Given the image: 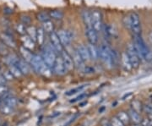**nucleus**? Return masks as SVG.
I'll list each match as a JSON object with an SVG mask.
<instances>
[{"label": "nucleus", "mask_w": 152, "mask_h": 126, "mask_svg": "<svg viewBox=\"0 0 152 126\" xmlns=\"http://www.w3.org/2000/svg\"><path fill=\"white\" fill-rule=\"evenodd\" d=\"M134 44L137 53L140 58V60L145 59V60L150 61L152 60V53L149 47L147 46L145 42L143 40L141 36H136L134 37V42H133Z\"/></svg>", "instance_id": "1"}, {"label": "nucleus", "mask_w": 152, "mask_h": 126, "mask_svg": "<svg viewBox=\"0 0 152 126\" xmlns=\"http://www.w3.org/2000/svg\"><path fill=\"white\" fill-rule=\"evenodd\" d=\"M41 56L42 57V59L46 64H48L50 68L53 67L55 60L57 59V53L55 52L53 48L51 46V44L48 43L47 46L44 47Z\"/></svg>", "instance_id": "2"}, {"label": "nucleus", "mask_w": 152, "mask_h": 126, "mask_svg": "<svg viewBox=\"0 0 152 126\" xmlns=\"http://www.w3.org/2000/svg\"><path fill=\"white\" fill-rule=\"evenodd\" d=\"M99 51V58L103 62V64L108 69L113 68L112 59H111V48L107 44H102L98 48Z\"/></svg>", "instance_id": "3"}, {"label": "nucleus", "mask_w": 152, "mask_h": 126, "mask_svg": "<svg viewBox=\"0 0 152 126\" xmlns=\"http://www.w3.org/2000/svg\"><path fill=\"white\" fill-rule=\"evenodd\" d=\"M129 20H130V30L134 37L140 36L141 34V23L140 15L136 12H132L129 14Z\"/></svg>", "instance_id": "4"}, {"label": "nucleus", "mask_w": 152, "mask_h": 126, "mask_svg": "<svg viewBox=\"0 0 152 126\" xmlns=\"http://www.w3.org/2000/svg\"><path fill=\"white\" fill-rule=\"evenodd\" d=\"M127 54L128 57L129 59V61L131 63V66L132 68L134 69H137L139 66H140V58L137 53V50H136L135 47H134V43H129L128 46V48H127Z\"/></svg>", "instance_id": "5"}, {"label": "nucleus", "mask_w": 152, "mask_h": 126, "mask_svg": "<svg viewBox=\"0 0 152 126\" xmlns=\"http://www.w3.org/2000/svg\"><path fill=\"white\" fill-rule=\"evenodd\" d=\"M91 26L97 33L102 32L103 27V21H102V15L101 11L93 10L91 12Z\"/></svg>", "instance_id": "6"}, {"label": "nucleus", "mask_w": 152, "mask_h": 126, "mask_svg": "<svg viewBox=\"0 0 152 126\" xmlns=\"http://www.w3.org/2000/svg\"><path fill=\"white\" fill-rule=\"evenodd\" d=\"M49 43L51 44V46L53 48L55 52L57 53H61L64 51V47L60 42L59 38L57 35V33L53 32L49 34Z\"/></svg>", "instance_id": "7"}, {"label": "nucleus", "mask_w": 152, "mask_h": 126, "mask_svg": "<svg viewBox=\"0 0 152 126\" xmlns=\"http://www.w3.org/2000/svg\"><path fill=\"white\" fill-rule=\"evenodd\" d=\"M56 33H57V35H58L63 47H68V46L70 45L73 38H72V33L69 31L61 29Z\"/></svg>", "instance_id": "8"}, {"label": "nucleus", "mask_w": 152, "mask_h": 126, "mask_svg": "<svg viewBox=\"0 0 152 126\" xmlns=\"http://www.w3.org/2000/svg\"><path fill=\"white\" fill-rule=\"evenodd\" d=\"M53 70V72L54 73L55 75H64L66 73H67V70H66V67L64 64V62L62 60L61 57H58L57 56V59L55 60L54 64H53V67L52 68Z\"/></svg>", "instance_id": "9"}, {"label": "nucleus", "mask_w": 152, "mask_h": 126, "mask_svg": "<svg viewBox=\"0 0 152 126\" xmlns=\"http://www.w3.org/2000/svg\"><path fill=\"white\" fill-rule=\"evenodd\" d=\"M60 57H61L62 60H63L64 65H65L67 71H70V70H72L74 69L75 65H74V62H73V59H72L71 55L69 54L67 51L64 50V51L60 53Z\"/></svg>", "instance_id": "10"}, {"label": "nucleus", "mask_w": 152, "mask_h": 126, "mask_svg": "<svg viewBox=\"0 0 152 126\" xmlns=\"http://www.w3.org/2000/svg\"><path fill=\"white\" fill-rule=\"evenodd\" d=\"M0 41L5 44L9 48H15L17 47L16 42L14 39L13 36L9 35L7 33L4 32L0 35Z\"/></svg>", "instance_id": "11"}, {"label": "nucleus", "mask_w": 152, "mask_h": 126, "mask_svg": "<svg viewBox=\"0 0 152 126\" xmlns=\"http://www.w3.org/2000/svg\"><path fill=\"white\" fill-rule=\"evenodd\" d=\"M86 36L89 43L96 44L98 42V33L93 29L92 26L91 27H86Z\"/></svg>", "instance_id": "12"}, {"label": "nucleus", "mask_w": 152, "mask_h": 126, "mask_svg": "<svg viewBox=\"0 0 152 126\" xmlns=\"http://www.w3.org/2000/svg\"><path fill=\"white\" fill-rule=\"evenodd\" d=\"M20 41L22 42V47L27 48L30 51H32L35 49L36 47V42H34L31 37H29L27 35H23L21 36Z\"/></svg>", "instance_id": "13"}, {"label": "nucleus", "mask_w": 152, "mask_h": 126, "mask_svg": "<svg viewBox=\"0 0 152 126\" xmlns=\"http://www.w3.org/2000/svg\"><path fill=\"white\" fill-rule=\"evenodd\" d=\"M16 66L20 69V70L23 75H29L31 73V67L29 65V64L22 59H19Z\"/></svg>", "instance_id": "14"}, {"label": "nucleus", "mask_w": 152, "mask_h": 126, "mask_svg": "<svg viewBox=\"0 0 152 126\" xmlns=\"http://www.w3.org/2000/svg\"><path fill=\"white\" fill-rule=\"evenodd\" d=\"M72 59H73V62H74V65L77 67L78 69L81 70L82 68L85 66V62L83 61L82 58L80 57V53H78L77 49L74 50L73 52V54H72Z\"/></svg>", "instance_id": "15"}, {"label": "nucleus", "mask_w": 152, "mask_h": 126, "mask_svg": "<svg viewBox=\"0 0 152 126\" xmlns=\"http://www.w3.org/2000/svg\"><path fill=\"white\" fill-rule=\"evenodd\" d=\"M77 51L78 53H80V57L82 58V59L84 62H88V61L91 59L90 58V54H89V51L87 48V46H85L83 44H80L77 47Z\"/></svg>", "instance_id": "16"}, {"label": "nucleus", "mask_w": 152, "mask_h": 126, "mask_svg": "<svg viewBox=\"0 0 152 126\" xmlns=\"http://www.w3.org/2000/svg\"><path fill=\"white\" fill-rule=\"evenodd\" d=\"M20 53L22 58H23L22 59H24V60L26 61V62H27L28 64H30L31 60H32L33 56H34V54L31 53V51H30L27 48H24V47L21 46V47H20Z\"/></svg>", "instance_id": "17"}, {"label": "nucleus", "mask_w": 152, "mask_h": 126, "mask_svg": "<svg viewBox=\"0 0 152 126\" xmlns=\"http://www.w3.org/2000/svg\"><path fill=\"white\" fill-rule=\"evenodd\" d=\"M42 63H44L43 59H42V57L39 54H34L33 56V59L31 62V65L33 68V70L36 72L38 71V69L39 67L42 64Z\"/></svg>", "instance_id": "18"}, {"label": "nucleus", "mask_w": 152, "mask_h": 126, "mask_svg": "<svg viewBox=\"0 0 152 126\" xmlns=\"http://www.w3.org/2000/svg\"><path fill=\"white\" fill-rule=\"evenodd\" d=\"M120 60H121V63H122L123 68L126 71H129V70H131L133 69L132 66H131V63L130 61H129V59L128 54H127L126 52L122 53Z\"/></svg>", "instance_id": "19"}, {"label": "nucleus", "mask_w": 152, "mask_h": 126, "mask_svg": "<svg viewBox=\"0 0 152 126\" xmlns=\"http://www.w3.org/2000/svg\"><path fill=\"white\" fill-rule=\"evenodd\" d=\"M87 48L89 51V54H90V58L91 59L93 60H96L99 59V51H98L97 47L95 44L89 43L87 46Z\"/></svg>", "instance_id": "20"}, {"label": "nucleus", "mask_w": 152, "mask_h": 126, "mask_svg": "<svg viewBox=\"0 0 152 126\" xmlns=\"http://www.w3.org/2000/svg\"><path fill=\"white\" fill-rule=\"evenodd\" d=\"M37 73H39L40 75H43L45 77H50L53 74V70L48 64H46L45 62H44V63H42V64L39 67Z\"/></svg>", "instance_id": "21"}, {"label": "nucleus", "mask_w": 152, "mask_h": 126, "mask_svg": "<svg viewBox=\"0 0 152 126\" xmlns=\"http://www.w3.org/2000/svg\"><path fill=\"white\" fill-rule=\"evenodd\" d=\"M82 21L84 22L86 27H91V12L89 10H83L81 12Z\"/></svg>", "instance_id": "22"}, {"label": "nucleus", "mask_w": 152, "mask_h": 126, "mask_svg": "<svg viewBox=\"0 0 152 126\" xmlns=\"http://www.w3.org/2000/svg\"><path fill=\"white\" fill-rule=\"evenodd\" d=\"M49 16L51 20H54V21H59L62 20L64 16V13L60 10H53L48 12Z\"/></svg>", "instance_id": "23"}, {"label": "nucleus", "mask_w": 152, "mask_h": 126, "mask_svg": "<svg viewBox=\"0 0 152 126\" xmlns=\"http://www.w3.org/2000/svg\"><path fill=\"white\" fill-rule=\"evenodd\" d=\"M128 114H129V119H130L134 124H135V125L140 124V122H141L142 119L139 113H137L134 110L130 109L129 111Z\"/></svg>", "instance_id": "24"}, {"label": "nucleus", "mask_w": 152, "mask_h": 126, "mask_svg": "<svg viewBox=\"0 0 152 126\" xmlns=\"http://www.w3.org/2000/svg\"><path fill=\"white\" fill-rule=\"evenodd\" d=\"M36 42H37L40 46H42L45 42V32L42 27L37 28V37Z\"/></svg>", "instance_id": "25"}, {"label": "nucleus", "mask_w": 152, "mask_h": 126, "mask_svg": "<svg viewBox=\"0 0 152 126\" xmlns=\"http://www.w3.org/2000/svg\"><path fill=\"white\" fill-rule=\"evenodd\" d=\"M87 84H85V85H81V86H79L75 88H73V89H70L69 91H67L65 92V96H73V95H75L77 93H81V92L84 91V89H86L87 87Z\"/></svg>", "instance_id": "26"}, {"label": "nucleus", "mask_w": 152, "mask_h": 126, "mask_svg": "<svg viewBox=\"0 0 152 126\" xmlns=\"http://www.w3.org/2000/svg\"><path fill=\"white\" fill-rule=\"evenodd\" d=\"M42 28L43 29V31L48 34L53 32H54V24L51 20H49L48 21H45L42 25Z\"/></svg>", "instance_id": "27"}, {"label": "nucleus", "mask_w": 152, "mask_h": 126, "mask_svg": "<svg viewBox=\"0 0 152 126\" xmlns=\"http://www.w3.org/2000/svg\"><path fill=\"white\" fill-rule=\"evenodd\" d=\"M10 72L12 74V75L15 78H21L23 76L22 73L20 70V69L17 67L16 65H9V69H8Z\"/></svg>", "instance_id": "28"}, {"label": "nucleus", "mask_w": 152, "mask_h": 126, "mask_svg": "<svg viewBox=\"0 0 152 126\" xmlns=\"http://www.w3.org/2000/svg\"><path fill=\"white\" fill-rule=\"evenodd\" d=\"M111 59H112L113 67L118 65L120 62V57L118 52L115 49H112V48H111Z\"/></svg>", "instance_id": "29"}, {"label": "nucleus", "mask_w": 152, "mask_h": 126, "mask_svg": "<svg viewBox=\"0 0 152 126\" xmlns=\"http://www.w3.org/2000/svg\"><path fill=\"white\" fill-rule=\"evenodd\" d=\"M117 118H118L124 125L129 124V122L130 120L128 113H125V112H119V113L117 114Z\"/></svg>", "instance_id": "30"}, {"label": "nucleus", "mask_w": 152, "mask_h": 126, "mask_svg": "<svg viewBox=\"0 0 152 126\" xmlns=\"http://www.w3.org/2000/svg\"><path fill=\"white\" fill-rule=\"evenodd\" d=\"M26 33L29 37L32 39L34 42H36V37H37V28L33 26H30L26 27Z\"/></svg>", "instance_id": "31"}, {"label": "nucleus", "mask_w": 152, "mask_h": 126, "mask_svg": "<svg viewBox=\"0 0 152 126\" xmlns=\"http://www.w3.org/2000/svg\"><path fill=\"white\" fill-rule=\"evenodd\" d=\"M37 17L38 21H41L42 23H43V22L48 21L49 20H51V19H50V16H49L48 12H46V11H42V12L38 13Z\"/></svg>", "instance_id": "32"}, {"label": "nucleus", "mask_w": 152, "mask_h": 126, "mask_svg": "<svg viewBox=\"0 0 152 126\" xmlns=\"http://www.w3.org/2000/svg\"><path fill=\"white\" fill-rule=\"evenodd\" d=\"M131 107H132V108L131 109L134 110L136 111L137 113H140V111L143 108V106H142V103L139 101V100H134L133 102H132V103H131Z\"/></svg>", "instance_id": "33"}, {"label": "nucleus", "mask_w": 152, "mask_h": 126, "mask_svg": "<svg viewBox=\"0 0 152 126\" xmlns=\"http://www.w3.org/2000/svg\"><path fill=\"white\" fill-rule=\"evenodd\" d=\"M14 108H12L10 107L7 106L5 104H0V112L3 114H5V115H9L12 114Z\"/></svg>", "instance_id": "34"}, {"label": "nucleus", "mask_w": 152, "mask_h": 126, "mask_svg": "<svg viewBox=\"0 0 152 126\" xmlns=\"http://www.w3.org/2000/svg\"><path fill=\"white\" fill-rule=\"evenodd\" d=\"M15 30L20 36L26 35V26H25L22 23H18L15 26Z\"/></svg>", "instance_id": "35"}, {"label": "nucleus", "mask_w": 152, "mask_h": 126, "mask_svg": "<svg viewBox=\"0 0 152 126\" xmlns=\"http://www.w3.org/2000/svg\"><path fill=\"white\" fill-rule=\"evenodd\" d=\"M9 53H10V52H9V48H8L4 42H2L0 41V54L2 55V56H4V57H5V56H7Z\"/></svg>", "instance_id": "36"}, {"label": "nucleus", "mask_w": 152, "mask_h": 126, "mask_svg": "<svg viewBox=\"0 0 152 126\" xmlns=\"http://www.w3.org/2000/svg\"><path fill=\"white\" fill-rule=\"evenodd\" d=\"M143 108L145 111L148 116L151 118V119H152V103H147L146 104H145V106H143Z\"/></svg>", "instance_id": "37"}, {"label": "nucleus", "mask_w": 152, "mask_h": 126, "mask_svg": "<svg viewBox=\"0 0 152 126\" xmlns=\"http://www.w3.org/2000/svg\"><path fill=\"white\" fill-rule=\"evenodd\" d=\"M31 18L27 15H22L20 16V23L24 24L25 26L31 24Z\"/></svg>", "instance_id": "38"}, {"label": "nucleus", "mask_w": 152, "mask_h": 126, "mask_svg": "<svg viewBox=\"0 0 152 126\" xmlns=\"http://www.w3.org/2000/svg\"><path fill=\"white\" fill-rule=\"evenodd\" d=\"M111 123V126H124V125L121 122V121L117 118V117H113L112 118V119L110 120Z\"/></svg>", "instance_id": "39"}, {"label": "nucleus", "mask_w": 152, "mask_h": 126, "mask_svg": "<svg viewBox=\"0 0 152 126\" xmlns=\"http://www.w3.org/2000/svg\"><path fill=\"white\" fill-rule=\"evenodd\" d=\"M87 97V94L86 93H80V96H78V97H76L74 99H72L70 100V103H77V102H80V101H82L83 99H85Z\"/></svg>", "instance_id": "40"}, {"label": "nucleus", "mask_w": 152, "mask_h": 126, "mask_svg": "<svg viewBox=\"0 0 152 126\" xmlns=\"http://www.w3.org/2000/svg\"><path fill=\"white\" fill-rule=\"evenodd\" d=\"M2 75H3L4 78L5 79L6 81H12V80H14V79H15V77L12 75V74H11L10 72V70H9L4 72Z\"/></svg>", "instance_id": "41"}, {"label": "nucleus", "mask_w": 152, "mask_h": 126, "mask_svg": "<svg viewBox=\"0 0 152 126\" xmlns=\"http://www.w3.org/2000/svg\"><path fill=\"white\" fill-rule=\"evenodd\" d=\"M9 87L6 86L5 84L4 85H0V97L5 95L8 92H9Z\"/></svg>", "instance_id": "42"}, {"label": "nucleus", "mask_w": 152, "mask_h": 126, "mask_svg": "<svg viewBox=\"0 0 152 126\" xmlns=\"http://www.w3.org/2000/svg\"><path fill=\"white\" fill-rule=\"evenodd\" d=\"M123 23L124 25V26L128 29H130V20H129V15L127 16L124 17L123 19Z\"/></svg>", "instance_id": "43"}, {"label": "nucleus", "mask_w": 152, "mask_h": 126, "mask_svg": "<svg viewBox=\"0 0 152 126\" xmlns=\"http://www.w3.org/2000/svg\"><path fill=\"white\" fill-rule=\"evenodd\" d=\"M79 115H80L79 114H75V115H74V117H72V118H71V119H70V120H69V121H68V122H67V123H66L65 125H64V126L69 125H70L72 122H74V121L76 119H77V118L79 117Z\"/></svg>", "instance_id": "44"}, {"label": "nucleus", "mask_w": 152, "mask_h": 126, "mask_svg": "<svg viewBox=\"0 0 152 126\" xmlns=\"http://www.w3.org/2000/svg\"><path fill=\"white\" fill-rule=\"evenodd\" d=\"M101 125L102 126H111V123H110V121L109 120L106 119H104L103 120L101 121Z\"/></svg>", "instance_id": "45"}, {"label": "nucleus", "mask_w": 152, "mask_h": 126, "mask_svg": "<svg viewBox=\"0 0 152 126\" xmlns=\"http://www.w3.org/2000/svg\"><path fill=\"white\" fill-rule=\"evenodd\" d=\"M149 41H150V43L152 46V31L151 32L149 33Z\"/></svg>", "instance_id": "46"}, {"label": "nucleus", "mask_w": 152, "mask_h": 126, "mask_svg": "<svg viewBox=\"0 0 152 126\" xmlns=\"http://www.w3.org/2000/svg\"><path fill=\"white\" fill-rule=\"evenodd\" d=\"M131 95H132V93H131V92H129V93H128V94H125L124 96L122 97V99H123V100H125V98H126V97H130Z\"/></svg>", "instance_id": "47"}, {"label": "nucleus", "mask_w": 152, "mask_h": 126, "mask_svg": "<svg viewBox=\"0 0 152 126\" xmlns=\"http://www.w3.org/2000/svg\"><path fill=\"white\" fill-rule=\"evenodd\" d=\"M150 126H152V119H150Z\"/></svg>", "instance_id": "48"}, {"label": "nucleus", "mask_w": 152, "mask_h": 126, "mask_svg": "<svg viewBox=\"0 0 152 126\" xmlns=\"http://www.w3.org/2000/svg\"><path fill=\"white\" fill-rule=\"evenodd\" d=\"M132 126H141V125H140V124H139V125H135V124H134V125H132Z\"/></svg>", "instance_id": "49"}, {"label": "nucleus", "mask_w": 152, "mask_h": 126, "mask_svg": "<svg viewBox=\"0 0 152 126\" xmlns=\"http://www.w3.org/2000/svg\"><path fill=\"white\" fill-rule=\"evenodd\" d=\"M0 125H1V119H0Z\"/></svg>", "instance_id": "50"}]
</instances>
